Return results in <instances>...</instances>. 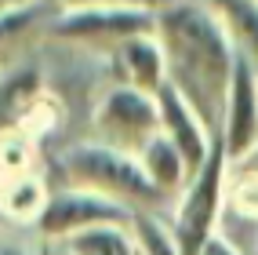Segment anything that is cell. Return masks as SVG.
Instances as JSON below:
<instances>
[{
    "mask_svg": "<svg viewBox=\"0 0 258 255\" xmlns=\"http://www.w3.org/2000/svg\"><path fill=\"white\" fill-rule=\"evenodd\" d=\"M226 186H229V157H226V146H222V135H215L208 164L178 193V208H175V219H171V230H175L182 255H200L204 244L218 233Z\"/></svg>",
    "mask_w": 258,
    "mask_h": 255,
    "instance_id": "obj_3",
    "label": "cell"
},
{
    "mask_svg": "<svg viewBox=\"0 0 258 255\" xmlns=\"http://www.w3.org/2000/svg\"><path fill=\"white\" fill-rule=\"evenodd\" d=\"M11 4H37V0H4V8H11Z\"/></svg>",
    "mask_w": 258,
    "mask_h": 255,
    "instance_id": "obj_20",
    "label": "cell"
},
{
    "mask_svg": "<svg viewBox=\"0 0 258 255\" xmlns=\"http://www.w3.org/2000/svg\"><path fill=\"white\" fill-rule=\"evenodd\" d=\"M200 255H244V251H240V248H236V244L229 241L226 233H215L211 241L204 244V251H200Z\"/></svg>",
    "mask_w": 258,
    "mask_h": 255,
    "instance_id": "obj_18",
    "label": "cell"
},
{
    "mask_svg": "<svg viewBox=\"0 0 258 255\" xmlns=\"http://www.w3.org/2000/svg\"><path fill=\"white\" fill-rule=\"evenodd\" d=\"M40 88H44V80H40L37 66H19V70L0 77V131L15 128L33 106H37Z\"/></svg>",
    "mask_w": 258,
    "mask_h": 255,
    "instance_id": "obj_12",
    "label": "cell"
},
{
    "mask_svg": "<svg viewBox=\"0 0 258 255\" xmlns=\"http://www.w3.org/2000/svg\"><path fill=\"white\" fill-rule=\"evenodd\" d=\"M95 128H98V142H109L116 149H127L139 157L142 146L160 135V106L157 95H146L139 88L116 84L102 95L98 110H95Z\"/></svg>",
    "mask_w": 258,
    "mask_h": 255,
    "instance_id": "obj_5",
    "label": "cell"
},
{
    "mask_svg": "<svg viewBox=\"0 0 258 255\" xmlns=\"http://www.w3.org/2000/svg\"><path fill=\"white\" fill-rule=\"evenodd\" d=\"M131 219H135V208H127V204L95 190L66 186V190H55L44 197V208L33 223H37L40 237L62 244L70 237H80L98 226H131Z\"/></svg>",
    "mask_w": 258,
    "mask_h": 255,
    "instance_id": "obj_4",
    "label": "cell"
},
{
    "mask_svg": "<svg viewBox=\"0 0 258 255\" xmlns=\"http://www.w3.org/2000/svg\"><path fill=\"white\" fill-rule=\"evenodd\" d=\"M139 161H142V168H146L149 182L157 186L164 197L182 193L185 186H189V179H193V175H189V168H185V161H182V153L175 149V142H171L164 131L153 135V139L142 146Z\"/></svg>",
    "mask_w": 258,
    "mask_h": 255,
    "instance_id": "obj_11",
    "label": "cell"
},
{
    "mask_svg": "<svg viewBox=\"0 0 258 255\" xmlns=\"http://www.w3.org/2000/svg\"><path fill=\"white\" fill-rule=\"evenodd\" d=\"M58 248H62V244H58ZM62 255H70V251H66V248H62Z\"/></svg>",
    "mask_w": 258,
    "mask_h": 255,
    "instance_id": "obj_22",
    "label": "cell"
},
{
    "mask_svg": "<svg viewBox=\"0 0 258 255\" xmlns=\"http://www.w3.org/2000/svg\"><path fill=\"white\" fill-rule=\"evenodd\" d=\"M0 8H4V0H0Z\"/></svg>",
    "mask_w": 258,
    "mask_h": 255,
    "instance_id": "obj_23",
    "label": "cell"
},
{
    "mask_svg": "<svg viewBox=\"0 0 258 255\" xmlns=\"http://www.w3.org/2000/svg\"><path fill=\"white\" fill-rule=\"evenodd\" d=\"M229 175H236V179H258V146L247 153V157H240L236 164H229Z\"/></svg>",
    "mask_w": 258,
    "mask_h": 255,
    "instance_id": "obj_17",
    "label": "cell"
},
{
    "mask_svg": "<svg viewBox=\"0 0 258 255\" xmlns=\"http://www.w3.org/2000/svg\"><path fill=\"white\" fill-rule=\"evenodd\" d=\"M157 40L164 47L167 84L200 113L211 135H218L236 70V47L215 11L204 0H171L157 11Z\"/></svg>",
    "mask_w": 258,
    "mask_h": 255,
    "instance_id": "obj_1",
    "label": "cell"
},
{
    "mask_svg": "<svg viewBox=\"0 0 258 255\" xmlns=\"http://www.w3.org/2000/svg\"><path fill=\"white\" fill-rule=\"evenodd\" d=\"M171 0H66V8H149L160 11Z\"/></svg>",
    "mask_w": 258,
    "mask_h": 255,
    "instance_id": "obj_16",
    "label": "cell"
},
{
    "mask_svg": "<svg viewBox=\"0 0 258 255\" xmlns=\"http://www.w3.org/2000/svg\"><path fill=\"white\" fill-rule=\"evenodd\" d=\"M222 146H226L229 164L258 146V70L236 55V70L226 98V117H222Z\"/></svg>",
    "mask_w": 258,
    "mask_h": 255,
    "instance_id": "obj_7",
    "label": "cell"
},
{
    "mask_svg": "<svg viewBox=\"0 0 258 255\" xmlns=\"http://www.w3.org/2000/svg\"><path fill=\"white\" fill-rule=\"evenodd\" d=\"M131 233H135V244H139L142 255H182L171 223H164L157 212H135Z\"/></svg>",
    "mask_w": 258,
    "mask_h": 255,
    "instance_id": "obj_14",
    "label": "cell"
},
{
    "mask_svg": "<svg viewBox=\"0 0 258 255\" xmlns=\"http://www.w3.org/2000/svg\"><path fill=\"white\" fill-rule=\"evenodd\" d=\"M0 255H40V251H33L19 241H8V237H0Z\"/></svg>",
    "mask_w": 258,
    "mask_h": 255,
    "instance_id": "obj_19",
    "label": "cell"
},
{
    "mask_svg": "<svg viewBox=\"0 0 258 255\" xmlns=\"http://www.w3.org/2000/svg\"><path fill=\"white\" fill-rule=\"evenodd\" d=\"M116 62H120V77H124L127 88L160 95V88L167 84V62H164V47L157 40V33L116 44Z\"/></svg>",
    "mask_w": 258,
    "mask_h": 255,
    "instance_id": "obj_9",
    "label": "cell"
},
{
    "mask_svg": "<svg viewBox=\"0 0 258 255\" xmlns=\"http://www.w3.org/2000/svg\"><path fill=\"white\" fill-rule=\"evenodd\" d=\"M62 248L70 255H142L139 244H135L131 226H98V230L62 241Z\"/></svg>",
    "mask_w": 258,
    "mask_h": 255,
    "instance_id": "obj_13",
    "label": "cell"
},
{
    "mask_svg": "<svg viewBox=\"0 0 258 255\" xmlns=\"http://www.w3.org/2000/svg\"><path fill=\"white\" fill-rule=\"evenodd\" d=\"M251 255H258V241H254V251H251Z\"/></svg>",
    "mask_w": 258,
    "mask_h": 255,
    "instance_id": "obj_21",
    "label": "cell"
},
{
    "mask_svg": "<svg viewBox=\"0 0 258 255\" xmlns=\"http://www.w3.org/2000/svg\"><path fill=\"white\" fill-rule=\"evenodd\" d=\"M204 4L215 11L236 55L258 70V0H204Z\"/></svg>",
    "mask_w": 258,
    "mask_h": 255,
    "instance_id": "obj_10",
    "label": "cell"
},
{
    "mask_svg": "<svg viewBox=\"0 0 258 255\" xmlns=\"http://www.w3.org/2000/svg\"><path fill=\"white\" fill-rule=\"evenodd\" d=\"M40 11V0L37 4H11V8H0V47H4L15 33H22Z\"/></svg>",
    "mask_w": 258,
    "mask_h": 255,
    "instance_id": "obj_15",
    "label": "cell"
},
{
    "mask_svg": "<svg viewBox=\"0 0 258 255\" xmlns=\"http://www.w3.org/2000/svg\"><path fill=\"white\" fill-rule=\"evenodd\" d=\"M157 33V11L149 8H66L51 22V37L124 44L131 37Z\"/></svg>",
    "mask_w": 258,
    "mask_h": 255,
    "instance_id": "obj_6",
    "label": "cell"
},
{
    "mask_svg": "<svg viewBox=\"0 0 258 255\" xmlns=\"http://www.w3.org/2000/svg\"><path fill=\"white\" fill-rule=\"evenodd\" d=\"M157 106H160V131H164L167 139L175 142V149L182 153L189 175H197L200 168L208 164L211 146H215L211 128L200 121V113L189 106V102H185L175 88H171V84H164V88H160Z\"/></svg>",
    "mask_w": 258,
    "mask_h": 255,
    "instance_id": "obj_8",
    "label": "cell"
},
{
    "mask_svg": "<svg viewBox=\"0 0 258 255\" xmlns=\"http://www.w3.org/2000/svg\"><path fill=\"white\" fill-rule=\"evenodd\" d=\"M58 168L70 186L106 193L135 212H157L164 193L149 182L142 161L127 149H116L109 142H77L58 153Z\"/></svg>",
    "mask_w": 258,
    "mask_h": 255,
    "instance_id": "obj_2",
    "label": "cell"
}]
</instances>
